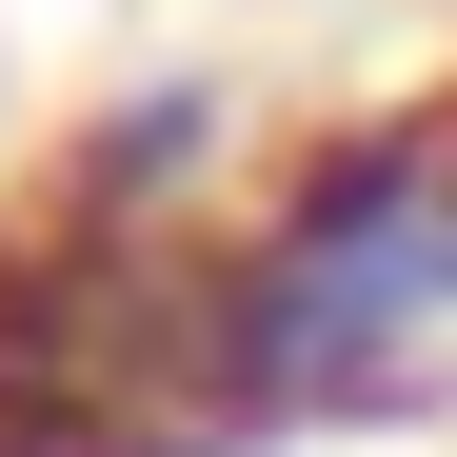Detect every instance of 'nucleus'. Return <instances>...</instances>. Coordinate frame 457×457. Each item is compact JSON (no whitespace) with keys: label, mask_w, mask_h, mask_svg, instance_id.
I'll use <instances>...</instances> for the list:
<instances>
[{"label":"nucleus","mask_w":457,"mask_h":457,"mask_svg":"<svg viewBox=\"0 0 457 457\" xmlns=\"http://www.w3.org/2000/svg\"><path fill=\"white\" fill-rule=\"evenodd\" d=\"M219 160H239V100H219L199 60H139V80L40 160V199H80V219H219Z\"/></svg>","instance_id":"1"}]
</instances>
